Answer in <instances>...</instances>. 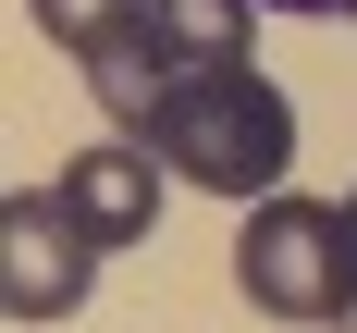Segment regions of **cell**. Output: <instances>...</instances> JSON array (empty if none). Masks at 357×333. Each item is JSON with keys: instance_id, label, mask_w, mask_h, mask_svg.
<instances>
[{"instance_id": "cell-1", "label": "cell", "mask_w": 357, "mask_h": 333, "mask_svg": "<svg viewBox=\"0 0 357 333\" xmlns=\"http://www.w3.org/2000/svg\"><path fill=\"white\" fill-rule=\"evenodd\" d=\"M148 148H160V173L210 185V198H284L296 111H284L271 74H185L173 99L148 111Z\"/></svg>"}, {"instance_id": "cell-2", "label": "cell", "mask_w": 357, "mask_h": 333, "mask_svg": "<svg viewBox=\"0 0 357 333\" xmlns=\"http://www.w3.org/2000/svg\"><path fill=\"white\" fill-rule=\"evenodd\" d=\"M234 284H247L259 321H345V296H357V210H333V198H259L247 247H234Z\"/></svg>"}, {"instance_id": "cell-3", "label": "cell", "mask_w": 357, "mask_h": 333, "mask_svg": "<svg viewBox=\"0 0 357 333\" xmlns=\"http://www.w3.org/2000/svg\"><path fill=\"white\" fill-rule=\"evenodd\" d=\"M99 284V235L50 198V185H13L0 198V309L13 321H74Z\"/></svg>"}, {"instance_id": "cell-4", "label": "cell", "mask_w": 357, "mask_h": 333, "mask_svg": "<svg viewBox=\"0 0 357 333\" xmlns=\"http://www.w3.org/2000/svg\"><path fill=\"white\" fill-rule=\"evenodd\" d=\"M148 161H160L148 136H99V148H74L62 173H50V198H62L99 247H148V235H160V173H148Z\"/></svg>"}, {"instance_id": "cell-5", "label": "cell", "mask_w": 357, "mask_h": 333, "mask_svg": "<svg viewBox=\"0 0 357 333\" xmlns=\"http://www.w3.org/2000/svg\"><path fill=\"white\" fill-rule=\"evenodd\" d=\"M148 37L160 62L185 74H259V0H148Z\"/></svg>"}, {"instance_id": "cell-6", "label": "cell", "mask_w": 357, "mask_h": 333, "mask_svg": "<svg viewBox=\"0 0 357 333\" xmlns=\"http://www.w3.org/2000/svg\"><path fill=\"white\" fill-rule=\"evenodd\" d=\"M25 13H37V25H50V37H62L74 62H86V50H111V37L136 25L148 0H25Z\"/></svg>"}, {"instance_id": "cell-7", "label": "cell", "mask_w": 357, "mask_h": 333, "mask_svg": "<svg viewBox=\"0 0 357 333\" xmlns=\"http://www.w3.org/2000/svg\"><path fill=\"white\" fill-rule=\"evenodd\" d=\"M259 13H321V25H357V0H259Z\"/></svg>"}, {"instance_id": "cell-8", "label": "cell", "mask_w": 357, "mask_h": 333, "mask_svg": "<svg viewBox=\"0 0 357 333\" xmlns=\"http://www.w3.org/2000/svg\"><path fill=\"white\" fill-rule=\"evenodd\" d=\"M333 333H357V296H345V321H333Z\"/></svg>"}, {"instance_id": "cell-9", "label": "cell", "mask_w": 357, "mask_h": 333, "mask_svg": "<svg viewBox=\"0 0 357 333\" xmlns=\"http://www.w3.org/2000/svg\"><path fill=\"white\" fill-rule=\"evenodd\" d=\"M345 210H357V185H345Z\"/></svg>"}]
</instances>
